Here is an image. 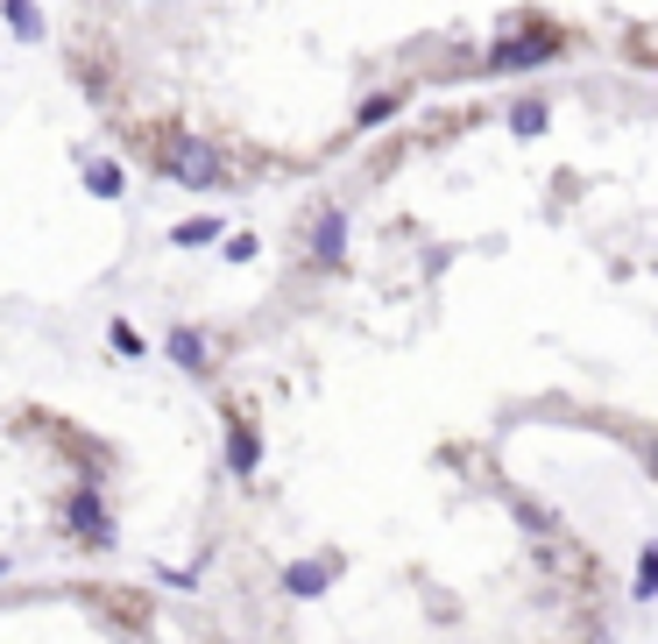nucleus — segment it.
Segmentation results:
<instances>
[{
	"mask_svg": "<svg viewBox=\"0 0 658 644\" xmlns=\"http://www.w3.org/2000/svg\"><path fill=\"white\" fill-rule=\"evenodd\" d=\"M149 164L163 170V178H178L185 191H220L227 185V156L199 142V135H163L157 149H149Z\"/></svg>",
	"mask_w": 658,
	"mask_h": 644,
	"instance_id": "1",
	"label": "nucleus"
},
{
	"mask_svg": "<svg viewBox=\"0 0 658 644\" xmlns=\"http://www.w3.org/2000/svg\"><path fill=\"white\" fill-rule=\"evenodd\" d=\"M64 524H71V538H86V545H113V517H107V496L100 489H79L64 503Z\"/></svg>",
	"mask_w": 658,
	"mask_h": 644,
	"instance_id": "2",
	"label": "nucleus"
},
{
	"mask_svg": "<svg viewBox=\"0 0 658 644\" xmlns=\"http://www.w3.org/2000/svg\"><path fill=\"white\" fill-rule=\"evenodd\" d=\"M340 241H347V212L326 206L319 227H312V262H340Z\"/></svg>",
	"mask_w": 658,
	"mask_h": 644,
	"instance_id": "3",
	"label": "nucleus"
},
{
	"mask_svg": "<svg viewBox=\"0 0 658 644\" xmlns=\"http://www.w3.org/2000/svg\"><path fill=\"white\" fill-rule=\"evenodd\" d=\"M170 355H178V361L191 368V376H206V361H212V347H206L199 334H191V326H178V334H170Z\"/></svg>",
	"mask_w": 658,
	"mask_h": 644,
	"instance_id": "4",
	"label": "nucleus"
},
{
	"mask_svg": "<svg viewBox=\"0 0 658 644\" xmlns=\"http://www.w3.org/2000/svg\"><path fill=\"white\" fill-rule=\"evenodd\" d=\"M227 460H235V475H256V433L235 425V446H227Z\"/></svg>",
	"mask_w": 658,
	"mask_h": 644,
	"instance_id": "5",
	"label": "nucleus"
},
{
	"mask_svg": "<svg viewBox=\"0 0 658 644\" xmlns=\"http://www.w3.org/2000/svg\"><path fill=\"white\" fill-rule=\"evenodd\" d=\"M283 588H290V595H319V588H326V574H319V567H290V574H283Z\"/></svg>",
	"mask_w": 658,
	"mask_h": 644,
	"instance_id": "6",
	"label": "nucleus"
},
{
	"mask_svg": "<svg viewBox=\"0 0 658 644\" xmlns=\"http://www.w3.org/2000/svg\"><path fill=\"white\" fill-rule=\"evenodd\" d=\"M8 22H14V29H22V36H29V43H36V29H43V22H36V8H29V0H8Z\"/></svg>",
	"mask_w": 658,
	"mask_h": 644,
	"instance_id": "7",
	"label": "nucleus"
},
{
	"mask_svg": "<svg viewBox=\"0 0 658 644\" xmlns=\"http://www.w3.org/2000/svg\"><path fill=\"white\" fill-rule=\"evenodd\" d=\"M651 588H658V553L637 559V602H651Z\"/></svg>",
	"mask_w": 658,
	"mask_h": 644,
	"instance_id": "8",
	"label": "nucleus"
},
{
	"mask_svg": "<svg viewBox=\"0 0 658 644\" xmlns=\"http://www.w3.org/2000/svg\"><path fill=\"white\" fill-rule=\"evenodd\" d=\"M178 241H185V248H191V241H212V220H185V227H178Z\"/></svg>",
	"mask_w": 658,
	"mask_h": 644,
	"instance_id": "9",
	"label": "nucleus"
},
{
	"mask_svg": "<svg viewBox=\"0 0 658 644\" xmlns=\"http://www.w3.org/2000/svg\"><path fill=\"white\" fill-rule=\"evenodd\" d=\"M0 574H8V559H0Z\"/></svg>",
	"mask_w": 658,
	"mask_h": 644,
	"instance_id": "10",
	"label": "nucleus"
}]
</instances>
